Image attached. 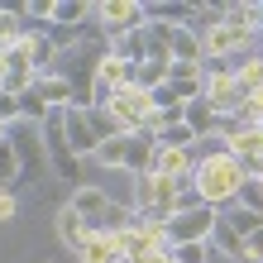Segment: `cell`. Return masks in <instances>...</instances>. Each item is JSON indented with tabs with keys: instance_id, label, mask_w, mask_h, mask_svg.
I'll return each mask as SVG.
<instances>
[{
	"instance_id": "obj_1",
	"label": "cell",
	"mask_w": 263,
	"mask_h": 263,
	"mask_svg": "<svg viewBox=\"0 0 263 263\" xmlns=\"http://www.w3.org/2000/svg\"><path fill=\"white\" fill-rule=\"evenodd\" d=\"M192 182H196V192H201V201H206L211 211L235 206V196H239V187H244V177H239L235 158H230V148H220V153H196Z\"/></svg>"
},
{
	"instance_id": "obj_2",
	"label": "cell",
	"mask_w": 263,
	"mask_h": 263,
	"mask_svg": "<svg viewBox=\"0 0 263 263\" xmlns=\"http://www.w3.org/2000/svg\"><path fill=\"white\" fill-rule=\"evenodd\" d=\"M201 101H206L215 115L244 110V96L235 86V67H230V63H206V67H201Z\"/></svg>"
},
{
	"instance_id": "obj_3",
	"label": "cell",
	"mask_w": 263,
	"mask_h": 263,
	"mask_svg": "<svg viewBox=\"0 0 263 263\" xmlns=\"http://www.w3.org/2000/svg\"><path fill=\"white\" fill-rule=\"evenodd\" d=\"M43 148H48V163H53V173L63 177V182H82V158L72 153L67 144V134H63V110H53L48 120H43Z\"/></svg>"
},
{
	"instance_id": "obj_4",
	"label": "cell",
	"mask_w": 263,
	"mask_h": 263,
	"mask_svg": "<svg viewBox=\"0 0 263 263\" xmlns=\"http://www.w3.org/2000/svg\"><path fill=\"white\" fill-rule=\"evenodd\" d=\"M201 34V53H206V63H230V53H244L254 48L258 34H249V29H235V24H211V29H196Z\"/></svg>"
},
{
	"instance_id": "obj_5",
	"label": "cell",
	"mask_w": 263,
	"mask_h": 263,
	"mask_svg": "<svg viewBox=\"0 0 263 263\" xmlns=\"http://www.w3.org/2000/svg\"><path fill=\"white\" fill-rule=\"evenodd\" d=\"M215 215H220V211H211V206L173 215V220H167V244H206L211 230H215Z\"/></svg>"
},
{
	"instance_id": "obj_6",
	"label": "cell",
	"mask_w": 263,
	"mask_h": 263,
	"mask_svg": "<svg viewBox=\"0 0 263 263\" xmlns=\"http://www.w3.org/2000/svg\"><path fill=\"white\" fill-rule=\"evenodd\" d=\"M105 20V34L110 39H120V34H134V29H144V5H139V0H105V5H91Z\"/></svg>"
},
{
	"instance_id": "obj_7",
	"label": "cell",
	"mask_w": 263,
	"mask_h": 263,
	"mask_svg": "<svg viewBox=\"0 0 263 263\" xmlns=\"http://www.w3.org/2000/svg\"><path fill=\"white\" fill-rule=\"evenodd\" d=\"M63 134H67V144H72L77 158H96L101 139H96V129H91V120H86L82 105H67L63 110Z\"/></svg>"
},
{
	"instance_id": "obj_8",
	"label": "cell",
	"mask_w": 263,
	"mask_h": 263,
	"mask_svg": "<svg viewBox=\"0 0 263 263\" xmlns=\"http://www.w3.org/2000/svg\"><path fill=\"white\" fill-rule=\"evenodd\" d=\"M153 173L167 182H182L196 173V148H158L153 153Z\"/></svg>"
},
{
	"instance_id": "obj_9",
	"label": "cell",
	"mask_w": 263,
	"mask_h": 263,
	"mask_svg": "<svg viewBox=\"0 0 263 263\" xmlns=\"http://www.w3.org/2000/svg\"><path fill=\"white\" fill-rule=\"evenodd\" d=\"M173 34H177V29L144 20V63H153V67H167V63H173Z\"/></svg>"
},
{
	"instance_id": "obj_10",
	"label": "cell",
	"mask_w": 263,
	"mask_h": 263,
	"mask_svg": "<svg viewBox=\"0 0 263 263\" xmlns=\"http://www.w3.org/2000/svg\"><path fill=\"white\" fill-rule=\"evenodd\" d=\"M67 206L82 215L91 230H101V215H105V206H110V196H105L101 187H86V182H82V187L72 192V201H67Z\"/></svg>"
},
{
	"instance_id": "obj_11",
	"label": "cell",
	"mask_w": 263,
	"mask_h": 263,
	"mask_svg": "<svg viewBox=\"0 0 263 263\" xmlns=\"http://www.w3.org/2000/svg\"><path fill=\"white\" fill-rule=\"evenodd\" d=\"M153 153H158V144L144 134H129L125 139V167L120 173H134V177H148L153 173Z\"/></svg>"
},
{
	"instance_id": "obj_12",
	"label": "cell",
	"mask_w": 263,
	"mask_h": 263,
	"mask_svg": "<svg viewBox=\"0 0 263 263\" xmlns=\"http://www.w3.org/2000/svg\"><path fill=\"white\" fill-rule=\"evenodd\" d=\"M134 67H139V63H125V58L105 53L101 63L91 67V77H96V82H105L110 91H125V86H134Z\"/></svg>"
},
{
	"instance_id": "obj_13",
	"label": "cell",
	"mask_w": 263,
	"mask_h": 263,
	"mask_svg": "<svg viewBox=\"0 0 263 263\" xmlns=\"http://www.w3.org/2000/svg\"><path fill=\"white\" fill-rule=\"evenodd\" d=\"M201 67H206V63H201ZM201 67H196V63H167V86L177 91L182 105L201 96Z\"/></svg>"
},
{
	"instance_id": "obj_14",
	"label": "cell",
	"mask_w": 263,
	"mask_h": 263,
	"mask_svg": "<svg viewBox=\"0 0 263 263\" xmlns=\"http://www.w3.org/2000/svg\"><path fill=\"white\" fill-rule=\"evenodd\" d=\"M182 125H187V129H192V139L201 144V139H211V134H215V125H220V115H215L211 105L196 96V101H187V110H182Z\"/></svg>"
},
{
	"instance_id": "obj_15",
	"label": "cell",
	"mask_w": 263,
	"mask_h": 263,
	"mask_svg": "<svg viewBox=\"0 0 263 263\" xmlns=\"http://www.w3.org/2000/svg\"><path fill=\"white\" fill-rule=\"evenodd\" d=\"M34 86H39V96L48 101V110H67L72 105V82L63 72H43V77H34Z\"/></svg>"
},
{
	"instance_id": "obj_16",
	"label": "cell",
	"mask_w": 263,
	"mask_h": 263,
	"mask_svg": "<svg viewBox=\"0 0 263 263\" xmlns=\"http://www.w3.org/2000/svg\"><path fill=\"white\" fill-rule=\"evenodd\" d=\"M153 249H158V244H153L139 225H134V230H125V235H115V254L125 258V263H144Z\"/></svg>"
},
{
	"instance_id": "obj_17",
	"label": "cell",
	"mask_w": 263,
	"mask_h": 263,
	"mask_svg": "<svg viewBox=\"0 0 263 263\" xmlns=\"http://www.w3.org/2000/svg\"><path fill=\"white\" fill-rule=\"evenodd\" d=\"M58 235H63V244L77 254V249H82V244L91 239V225H86V220H82V215H77L72 206H63V211H58Z\"/></svg>"
},
{
	"instance_id": "obj_18",
	"label": "cell",
	"mask_w": 263,
	"mask_h": 263,
	"mask_svg": "<svg viewBox=\"0 0 263 263\" xmlns=\"http://www.w3.org/2000/svg\"><path fill=\"white\" fill-rule=\"evenodd\" d=\"M115 235H105V230H91V239L77 249V263H115Z\"/></svg>"
},
{
	"instance_id": "obj_19",
	"label": "cell",
	"mask_w": 263,
	"mask_h": 263,
	"mask_svg": "<svg viewBox=\"0 0 263 263\" xmlns=\"http://www.w3.org/2000/svg\"><path fill=\"white\" fill-rule=\"evenodd\" d=\"M24 53H29V63H34V72L43 77V72H53V63H58V53H53V43H48V34H24Z\"/></svg>"
},
{
	"instance_id": "obj_20",
	"label": "cell",
	"mask_w": 263,
	"mask_h": 263,
	"mask_svg": "<svg viewBox=\"0 0 263 263\" xmlns=\"http://www.w3.org/2000/svg\"><path fill=\"white\" fill-rule=\"evenodd\" d=\"M173 63H206V53H201V34L196 29H177L173 34Z\"/></svg>"
},
{
	"instance_id": "obj_21",
	"label": "cell",
	"mask_w": 263,
	"mask_h": 263,
	"mask_svg": "<svg viewBox=\"0 0 263 263\" xmlns=\"http://www.w3.org/2000/svg\"><path fill=\"white\" fill-rule=\"evenodd\" d=\"M235 86H239V96H258V91H263V63H258V53L244 58V63H235Z\"/></svg>"
},
{
	"instance_id": "obj_22",
	"label": "cell",
	"mask_w": 263,
	"mask_h": 263,
	"mask_svg": "<svg viewBox=\"0 0 263 263\" xmlns=\"http://www.w3.org/2000/svg\"><path fill=\"white\" fill-rule=\"evenodd\" d=\"M134 225H139V211L134 206H120V201H110L105 215H101V230H105V235H125V230H134Z\"/></svg>"
},
{
	"instance_id": "obj_23",
	"label": "cell",
	"mask_w": 263,
	"mask_h": 263,
	"mask_svg": "<svg viewBox=\"0 0 263 263\" xmlns=\"http://www.w3.org/2000/svg\"><path fill=\"white\" fill-rule=\"evenodd\" d=\"M220 20H225V24H235V29H249V34H258V5H254V0L220 5Z\"/></svg>"
},
{
	"instance_id": "obj_24",
	"label": "cell",
	"mask_w": 263,
	"mask_h": 263,
	"mask_svg": "<svg viewBox=\"0 0 263 263\" xmlns=\"http://www.w3.org/2000/svg\"><path fill=\"white\" fill-rule=\"evenodd\" d=\"M220 220L235 230L239 239H249L254 230H263V215H258V211H244V206H225V211H220Z\"/></svg>"
},
{
	"instance_id": "obj_25",
	"label": "cell",
	"mask_w": 263,
	"mask_h": 263,
	"mask_svg": "<svg viewBox=\"0 0 263 263\" xmlns=\"http://www.w3.org/2000/svg\"><path fill=\"white\" fill-rule=\"evenodd\" d=\"M211 249H220V254H230V258H239V263H249L244 258V239L235 235V230H230L220 215H215V230H211Z\"/></svg>"
},
{
	"instance_id": "obj_26",
	"label": "cell",
	"mask_w": 263,
	"mask_h": 263,
	"mask_svg": "<svg viewBox=\"0 0 263 263\" xmlns=\"http://www.w3.org/2000/svg\"><path fill=\"white\" fill-rule=\"evenodd\" d=\"M20 144H14V139H5L0 134V187H14V182H20Z\"/></svg>"
},
{
	"instance_id": "obj_27",
	"label": "cell",
	"mask_w": 263,
	"mask_h": 263,
	"mask_svg": "<svg viewBox=\"0 0 263 263\" xmlns=\"http://www.w3.org/2000/svg\"><path fill=\"white\" fill-rule=\"evenodd\" d=\"M91 14V5H82V0H53V10H48V24H67V29H77Z\"/></svg>"
},
{
	"instance_id": "obj_28",
	"label": "cell",
	"mask_w": 263,
	"mask_h": 263,
	"mask_svg": "<svg viewBox=\"0 0 263 263\" xmlns=\"http://www.w3.org/2000/svg\"><path fill=\"white\" fill-rule=\"evenodd\" d=\"M225 148H230V158H249V153H263V129H258V125H244Z\"/></svg>"
},
{
	"instance_id": "obj_29",
	"label": "cell",
	"mask_w": 263,
	"mask_h": 263,
	"mask_svg": "<svg viewBox=\"0 0 263 263\" xmlns=\"http://www.w3.org/2000/svg\"><path fill=\"white\" fill-rule=\"evenodd\" d=\"M110 53H115V58H125V63H144V29L110 39Z\"/></svg>"
},
{
	"instance_id": "obj_30",
	"label": "cell",
	"mask_w": 263,
	"mask_h": 263,
	"mask_svg": "<svg viewBox=\"0 0 263 263\" xmlns=\"http://www.w3.org/2000/svg\"><path fill=\"white\" fill-rule=\"evenodd\" d=\"M20 39H24V14L20 10H0V53L14 48Z\"/></svg>"
},
{
	"instance_id": "obj_31",
	"label": "cell",
	"mask_w": 263,
	"mask_h": 263,
	"mask_svg": "<svg viewBox=\"0 0 263 263\" xmlns=\"http://www.w3.org/2000/svg\"><path fill=\"white\" fill-rule=\"evenodd\" d=\"M153 144L158 148H196V139H192L187 125H163L158 134H153Z\"/></svg>"
},
{
	"instance_id": "obj_32",
	"label": "cell",
	"mask_w": 263,
	"mask_h": 263,
	"mask_svg": "<svg viewBox=\"0 0 263 263\" xmlns=\"http://www.w3.org/2000/svg\"><path fill=\"white\" fill-rule=\"evenodd\" d=\"M48 115H53V110H48V101L39 96V86H29L24 96H20V120H39V125H43Z\"/></svg>"
},
{
	"instance_id": "obj_33",
	"label": "cell",
	"mask_w": 263,
	"mask_h": 263,
	"mask_svg": "<svg viewBox=\"0 0 263 263\" xmlns=\"http://www.w3.org/2000/svg\"><path fill=\"white\" fill-rule=\"evenodd\" d=\"M86 120H91V129H96V139H101V144H105V139H115V134H125V129L115 125V115L105 110V105H91V110H86Z\"/></svg>"
},
{
	"instance_id": "obj_34",
	"label": "cell",
	"mask_w": 263,
	"mask_h": 263,
	"mask_svg": "<svg viewBox=\"0 0 263 263\" xmlns=\"http://www.w3.org/2000/svg\"><path fill=\"white\" fill-rule=\"evenodd\" d=\"M173 249V263H211L215 249H211V239L206 244H167Z\"/></svg>"
},
{
	"instance_id": "obj_35",
	"label": "cell",
	"mask_w": 263,
	"mask_h": 263,
	"mask_svg": "<svg viewBox=\"0 0 263 263\" xmlns=\"http://www.w3.org/2000/svg\"><path fill=\"white\" fill-rule=\"evenodd\" d=\"M125 139H129V134L105 139V144L96 148V163H101V167H125Z\"/></svg>"
},
{
	"instance_id": "obj_36",
	"label": "cell",
	"mask_w": 263,
	"mask_h": 263,
	"mask_svg": "<svg viewBox=\"0 0 263 263\" xmlns=\"http://www.w3.org/2000/svg\"><path fill=\"white\" fill-rule=\"evenodd\" d=\"M43 34H48V43H53V53H58V58L72 53L77 43H82V34H77V29H67V24H48Z\"/></svg>"
},
{
	"instance_id": "obj_37",
	"label": "cell",
	"mask_w": 263,
	"mask_h": 263,
	"mask_svg": "<svg viewBox=\"0 0 263 263\" xmlns=\"http://www.w3.org/2000/svg\"><path fill=\"white\" fill-rule=\"evenodd\" d=\"M167 82V67H153V63H139L134 67V86L139 91H153V86H163Z\"/></svg>"
},
{
	"instance_id": "obj_38",
	"label": "cell",
	"mask_w": 263,
	"mask_h": 263,
	"mask_svg": "<svg viewBox=\"0 0 263 263\" xmlns=\"http://www.w3.org/2000/svg\"><path fill=\"white\" fill-rule=\"evenodd\" d=\"M235 206L258 211V215H263V187H258V182H244V187H239V196H235Z\"/></svg>"
},
{
	"instance_id": "obj_39",
	"label": "cell",
	"mask_w": 263,
	"mask_h": 263,
	"mask_svg": "<svg viewBox=\"0 0 263 263\" xmlns=\"http://www.w3.org/2000/svg\"><path fill=\"white\" fill-rule=\"evenodd\" d=\"M235 167H239V177H244V182H258V177H263V153H249V158H235Z\"/></svg>"
},
{
	"instance_id": "obj_40",
	"label": "cell",
	"mask_w": 263,
	"mask_h": 263,
	"mask_svg": "<svg viewBox=\"0 0 263 263\" xmlns=\"http://www.w3.org/2000/svg\"><path fill=\"white\" fill-rule=\"evenodd\" d=\"M14 120H20V96H10V91H0V125H14Z\"/></svg>"
},
{
	"instance_id": "obj_41",
	"label": "cell",
	"mask_w": 263,
	"mask_h": 263,
	"mask_svg": "<svg viewBox=\"0 0 263 263\" xmlns=\"http://www.w3.org/2000/svg\"><path fill=\"white\" fill-rule=\"evenodd\" d=\"M20 201H14V187H0V220H14Z\"/></svg>"
},
{
	"instance_id": "obj_42",
	"label": "cell",
	"mask_w": 263,
	"mask_h": 263,
	"mask_svg": "<svg viewBox=\"0 0 263 263\" xmlns=\"http://www.w3.org/2000/svg\"><path fill=\"white\" fill-rule=\"evenodd\" d=\"M144 263H173V249H167V244H158V249H153Z\"/></svg>"
},
{
	"instance_id": "obj_43",
	"label": "cell",
	"mask_w": 263,
	"mask_h": 263,
	"mask_svg": "<svg viewBox=\"0 0 263 263\" xmlns=\"http://www.w3.org/2000/svg\"><path fill=\"white\" fill-rule=\"evenodd\" d=\"M0 77H5V63H0Z\"/></svg>"
},
{
	"instance_id": "obj_44",
	"label": "cell",
	"mask_w": 263,
	"mask_h": 263,
	"mask_svg": "<svg viewBox=\"0 0 263 263\" xmlns=\"http://www.w3.org/2000/svg\"><path fill=\"white\" fill-rule=\"evenodd\" d=\"M0 134H5V125H0Z\"/></svg>"
},
{
	"instance_id": "obj_45",
	"label": "cell",
	"mask_w": 263,
	"mask_h": 263,
	"mask_svg": "<svg viewBox=\"0 0 263 263\" xmlns=\"http://www.w3.org/2000/svg\"><path fill=\"white\" fill-rule=\"evenodd\" d=\"M115 263H125V258H115Z\"/></svg>"
},
{
	"instance_id": "obj_46",
	"label": "cell",
	"mask_w": 263,
	"mask_h": 263,
	"mask_svg": "<svg viewBox=\"0 0 263 263\" xmlns=\"http://www.w3.org/2000/svg\"><path fill=\"white\" fill-rule=\"evenodd\" d=\"M258 129H263V125H258Z\"/></svg>"
}]
</instances>
